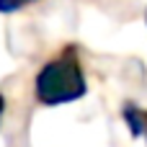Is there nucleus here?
Masks as SVG:
<instances>
[{"label": "nucleus", "mask_w": 147, "mask_h": 147, "mask_svg": "<svg viewBox=\"0 0 147 147\" xmlns=\"http://www.w3.org/2000/svg\"><path fill=\"white\" fill-rule=\"evenodd\" d=\"M85 75L75 57H59L47 62L36 75V98L47 106L70 103L85 96Z\"/></svg>", "instance_id": "nucleus-1"}, {"label": "nucleus", "mask_w": 147, "mask_h": 147, "mask_svg": "<svg viewBox=\"0 0 147 147\" xmlns=\"http://www.w3.org/2000/svg\"><path fill=\"white\" fill-rule=\"evenodd\" d=\"M3 109H5V98H3V93H0V116H3Z\"/></svg>", "instance_id": "nucleus-4"}, {"label": "nucleus", "mask_w": 147, "mask_h": 147, "mask_svg": "<svg viewBox=\"0 0 147 147\" xmlns=\"http://www.w3.org/2000/svg\"><path fill=\"white\" fill-rule=\"evenodd\" d=\"M28 3H34V0H0V13H13V10H21V8H26Z\"/></svg>", "instance_id": "nucleus-3"}, {"label": "nucleus", "mask_w": 147, "mask_h": 147, "mask_svg": "<svg viewBox=\"0 0 147 147\" xmlns=\"http://www.w3.org/2000/svg\"><path fill=\"white\" fill-rule=\"evenodd\" d=\"M124 119H127V124H129V129H132L134 137L137 134H147V111H140L134 106H127L124 109Z\"/></svg>", "instance_id": "nucleus-2"}]
</instances>
